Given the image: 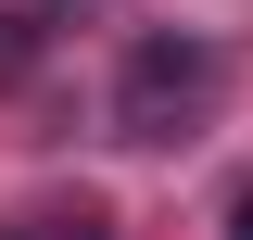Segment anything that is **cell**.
Returning a JSON list of instances; mask_svg holds the SVG:
<instances>
[{"instance_id":"cell-3","label":"cell","mask_w":253,"mask_h":240,"mask_svg":"<svg viewBox=\"0 0 253 240\" xmlns=\"http://www.w3.org/2000/svg\"><path fill=\"white\" fill-rule=\"evenodd\" d=\"M228 240H253V202H241V215H228Z\"/></svg>"},{"instance_id":"cell-2","label":"cell","mask_w":253,"mask_h":240,"mask_svg":"<svg viewBox=\"0 0 253 240\" xmlns=\"http://www.w3.org/2000/svg\"><path fill=\"white\" fill-rule=\"evenodd\" d=\"M0 240H114V228H101V215L76 202V215H13V228H0Z\"/></svg>"},{"instance_id":"cell-1","label":"cell","mask_w":253,"mask_h":240,"mask_svg":"<svg viewBox=\"0 0 253 240\" xmlns=\"http://www.w3.org/2000/svg\"><path fill=\"white\" fill-rule=\"evenodd\" d=\"M215 76H228V63L203 51V38H139L126 76H114V126H126V139H152V152L190 139V126L215 114Z\"/></svg>"}]
</instances>
